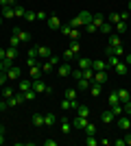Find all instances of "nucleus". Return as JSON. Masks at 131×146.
<instances>
[{
  "label": "nucleus",
  "instance_id": "f257e3e1",
  "mask_svg": "<svg viewBox=\"0 0 131 146\" xmlns=\"http://www.w3.org/2000/svg\"><path fill=\"white\" fill-rule=\"evenodd\" d=\"M81 52V44H79V39L76 42L70 44V48H66V52H63V59H72V57H76Z\"/></svg>",
  "mask_w": 131,
  "mask_h": 146
},
{
  "label": "nucleus",
  "instance_id": "f03ea898",
  "mask_svg": "<svg viewBox=\"0 0 131 146\" xmlns=\"http://www.w3.org/2000/svg\"><path fill=\"white\" fill-rule=\"evenodd\" d=\"M33 90L37 92V94H50V92H53L48 85H46V81H44V79H35V81H33Z\"/></svg>",
  "mask_w": 131,
  "mask_h": 146
},
{
  "label": "nucleus",
  "instance_id": "7ed1b4c3",
  "mask_svg": "<svg viewBox=\"0 0 131 146\" xmlns=\"http://www.w3.org/2000/svg\"><path fill=\"white\" fill-rule=\"evenodd\" d=\"M72 129L74 131H83V129L87 127V122H90V118H81V116H76V118H72Z\"/></svg>",
  "mask_w": 131,
  "mask_h": 146
},
{
  "label": "nucleus",
  "instance_id": "20e7f679",
  "mask_svg": "<svg viewBox=\"0 0 131 146\" xmlns=\"http://www.w3.org/2000/svg\"><path fill=\"white\" fill-rule=\"evenodd\" d=\"M57 74H59L61 79L70 76V74H72V66H70L68 61H66V63H59V66H57Z\"/></svg>",
  "mask_w": 131,
  "mask_h": 146
},
{
  "label": "nucleus",
  "instance_id": "39448f33",
  "mask_svg": "<svg viewBox=\"0 0 131 146\" xmlns=\"http://www.w3.org/2000/svg\"><path fill=\"white\" fill-rule=\"evenodd\" d=\"M116 120H118V127L122 129V131H129V129H131V116L122 113V116H118Z\"/></svg>",
  "mask_w": 131,
  "mask_h": 146
},
{
  "label": "nucleus",
  "instance_id": "423d86ee",
  "mask_svg": "<svg viewBox=\"0 0 131 146\" xmlns=\"http://www.w3.org/2000/svg\"><path fill=\"white\" fill-rule=\"evenodd\" d=\"M20 76H22V70H20L18 66H11L7 70V79L9 81H20Z\"/></svg>",
  "mask_w": 131,
  "mask_h": 146
},
{
  "label": "nucleus",
  "instance_id": "0eeeda50",
  "mask_svg": "<svg viewBox=\"0 0 131 146\" xmlns=\"http://www.w3.org/2000/svg\"><path fill=\"white\" fill-rule=\"evenodd\" d=\"M46 22H48V29L50 31H59V29H61V20H59V15H50Z\"/></svg>",
  "mask_w": 131,
  "mask_h": 146
},
{
  "label": "nucleus",
  "instance_id": "6e6552de",
  "mask_svg": "<svg viewBox=\"0 0 131 146\" xmlns=\"http://www.w3.org/2000/svg\"><path fill=\"white\" fill-rule=\"evenodd\" d=\"M76 105H79V100H68V98H63L59 107H61L63 111H72V109H76Z\"/></svg>",
  "mask_w": 131,
  "mask_h": 146
},
{
  "label": "nucleus",
  "instance_id": "1a4fd4ad",
  "mask_svg": "<svg viewBox=\"0 0 131 146\" xmlns=\"http://www.w3.org/2000/svg\"><path fill=\"white\" fill-rule=\"evenodd\" d=\"M94 81L100 83V85H105V83H107V72H105V70H96V72H94Z\"/></svg>",
  "mask_w": 131,
  "mask_h": 146
},
{
  "label": "nucleus",
  "instance_id": "9d476101",
  "mask_svg": "<svg viewBox=\"0 0 131 146\" xmlns=\"http://www.w3.org/2000/svg\"><path fill=\"white\" fill-rule=\"evenodd\" d=\"M100 92H103V85H100V83H96V81H92V85H90V94H92L94 98H98Z\"/></svg>",
  "mask_w": 131,
  "mask_h": 146
},
{
  "label": "nucleus",
  "instance_id": "9b49d317",
  "mask_svg": "<svg viewBox=\"0 0 131 146\" xmlns=\"http://www.w3.org/2000/svg\"><path fill=\"white\" fill-rule=\"evenodd\" d=\"M50 55H53V52H50L48 46H37V59H48Z\"/></svg>",
  "mask_w": 131,
  "mask_h": 146
},
{
  "label": "nucleus",
  "instance_id": "f8f14e48",
  "mask_svg": "<svg viewBox=\"0 0 131 146\" xmlns=\"http://www.w3.org/2000/svg\"><path fill=\"white\" fill-rule=\"evenodd\" d=\"M114 70H116V72H118L120 76H125V74L129 72V66H127L125 61H118V63H116V66H114Z\"/></svg>",
  "mask_w": 131,
  "mask_h": 146
},
{
  "label": "nucleus",
  "instance_id": "ddd939ff",
  "mask_svg": "<svg viewBox=\"0 0 131 146\" xmlns=\"http://www.w3.org/2000/svg\"><path fill=\"white\" fill-rule=\"evenodd\" d=\"M76 116H81V118H90V107H85V105H81V103H79V105H76Z\"/></svg>",
  "mask_w": 131,
  "mask_h": 146
},
{
  "label": "nucleus",
  "instance_id": "4468645a",
  "mask_svg": "<svg viewBox=\"0 0 131 146\" xmlns=\"http://www.w3.org/2000/svg\"><path fill=\"white\" fill-rule=\"evenodd\" d=\"M100 120L105 122V124H109V122L116 120V116H114V111H112V109H107V111H103V113H100Z\"/></svg>",
  "mask_w": 131,
  "mask_h": 146
},
{
  "label": "nucleus",
  "instance_id": "2eb2a0df",
  "mask_svg": "<svg viewBox=\"0 0 131 146\" xmlns=\"http://www.w3.org/2000/svg\"><path fill=\"white\" fill-rule=\"evenodd\" d=\"M33 87V81L31 79H20V83H18V90L20 92H26V90H31Z\"/></svg>",
  "mask_w": 131,
  "mask_h": 146
},
{
  "label": "nucleus",
  "instance_id": "dca6fc26",
  "mask_svg": "<svg viewBox=\"0 0 131 146\" xmlns=\"http://www.w3.org/2000/svg\"><path fill=\"white\" fill-rule=\"evenodd\" d=\"M13 35H18L22 44H26V42H29V37H31L29 33H26V31H22V29H13Z\"/></svg>",
  "mask_w": 131,
  "mask_h": 146
},
{
  "label": "nucleus",
  "instance_id": "f3484780",
  "mask_svg": "<svg viewBox=\"0 0 131 146\" xmlns=\"http://www.w3.org/2000/svg\"><path fill=\"white\" fill-rule=\"evenodd\" d=\"M55 122H57V116L53 113V111H48V113H44V124H46V127H53Z\"/></svg>",
  "mask_w": 131,
  "mask_h": 146
},
{
  "label": "nucleus",
  "instance_id": "a211bd4d",
  "mask_svg": "<svg viewBox=\"0 0 131 146\" xmlns=\"http://www.w3.org/2000/svg\"><path fill=\"white\" fill-rule=\"evenodd\" d=\"M114 29H116V33H118V35H122V33H127V29H129V22H122V20H120V22H116V24H114Z\"/></svg>",
  "mask_w": 131,
  "mask_h": 146
},
{
  "label": "nucleus",
  "instance_id": "6ab92c4d",
  "mask_svg": "<svg viewBox=\"0 0 131 146\" xmlns=\"http://www.w3.org/2000/svg\"><path fill=\"white\" fill-rule=\"evenodd\" d=\"M31 124L33 127H44V113H33Z\"/></svg>",
  "mask_w": 131,
  "mask_h": 146
},
{
  "label": "nucleus",
  "instance_id": "aec40b11",
  "mask_svg": "<svg viewBox=\"0 0 131 146\" xmlns=\"http://www.w3.org/2000/svg\"><path fill=\"white\" fill-rule=\"evenodd\" d=\"M107 103H109V107H114V105H122L118 98V92H112L109 96H107Z\"/></svg>",
  "mask_w": 131,
  "mask_h": 146
},
{
  "label": "nucleus",
  "instance_id": "412c9836",
  "mask_svg": "<svg viewBox=\"0 0 131 146\" xmlns=\"http://www.w3.org/2000/svg\"><path fill=\"white\" fill-rule=\"evenodd\" d=\"M107 20V15H103V13H92V24H96V26H100L103 22Z\"/></svg>",
  "mask_w": 131,
  "mask_h": 146
},
{
  "label": "nucleus",
  "instance_id": "4be33fe9",
  "mask_svg": "<svg viewBox=\"0 0 131 146\" xmlns=\"http://www.w3.org/2000/svg\"><path fill=\"white\" fill-rule=\"evenodd\" d=\"M92 70H94V72H96V70H107V61H103V59L92 61Z\"/></svg>",
  "mask_w": 131,
  "mask_h": 146
},
{
  "label": "nucleus",
  "instance_id": "5701e85b",
  "mask_svg": "<svg viewBox=\"0 0 131 146\" xmlns=\"http://www.w3.org/2000/svg\"><path fill=\"white\" fill-rule=\"evenodd\" d=\"M70 131H72V122H70L68 118H63V120H61V133H63V135H68Z\"/></svg>",
  "mask_w": 131,
  "mask_h": 146
},
{
  "label": "nucleus",
  "instance_id": "b1692460",
  "mask_svg": "<svg viewBox=\"0 0 131 146\" xmlns=\"http://www.w3.org/2000/svg\"><path fill=\"white\" fill-rule=\"evenodd\" d=\"M98 31H100V33H103V35H109V33H112V31H114V24H109V22H107V20H105V22H103V24L98 26Z\"/></svg>",
  "mask_w": 131,
  "mask_h": 146
},
{
  "label": "nucleus",
  "instance_id": "393cba45",
  "mask_svg": "<svg viewBox=\"0 0 131 146\" xmlns=\"http://www.w3.org/2000/svg\"><path fill=\"white\" fill-rule=\"evenodd\" d=\"M118 98H120V103L125 105L127 100H131V92L129 90H118Z\"/></svg>",
  "mask_w": 131,
  "mask_h": 146
},
{
  "label": "nucleus",
  "instance_id": "a878e982",
  "mask_svg": "<svg viewBox=\"0 0 131 146\" xmlns=\"http://www.w3.org/2000/svg\"><path fill=\"white\" fill-rule=\"evenodd\" d=\"M107 46H112V48H118V46H122V39H120L118 35H109V44Z\"/></svg>",
  "mask_w": 131,
  "mask_h": 146
},
{
  "label": "nucleus",
  "instance_id": "bb28decb",
  "mask_svg": "<svg viewBox=\"0 0 131 146\" xmlns=\"http://www.w3.org/2000/svg\"><path fill=\"white\" fill-rule=\"evenodd\" d=\"M79 68H81V70L92 68V59H87V57H79Z\"/></svg>",
  "mask_w": 131,
  "mask_h": 146
},
{
  "label": "nucleus",
  "instance_id": "cd10ccee",
  "mask_svg": "<svg viewBox=\"0 0 131 146\" xmlns=\"http://www.w3.org/2000/svg\"><path fill=\"white\" fill-rule=\"evenodd\" d=\"M79 18H81L83 26H85V24H90V22H92V13H90V11H81V13H79Z\"/></svg>",
  "mask_w": 131,
  "mask_h": 146
},
{
  "label": "nucleus",
  "instance_id": "c85d7f7f",
  "mask_svg": "<svg viewBox=\"0 0 131 146\" xmlns=\"http://www.w3.org/2000/svg\"><path fill=\"white\" fill-rule=\"evenodd\" d=\"M22 94H24V100H31V103L37 98V92L33 90V87H31V90H26V92H22Z\"/></svg>",
  "mask_w": 131,
  "mask_h": 146
},
{
  "label": "nucleus",
  "instance_id": "c756f323",
  "mask_svg": "<svg viewBox=\"0 0 131 146\" xmlns=\"http://www.w3.org/2000/svg\"><path fill=\"white\" fill-rule=\"evenodd\" d=\"M15 7H2V18H15Z\"/></svg>",
  "mask_w": 131,
  "mask_h": 146
},
{
  "label": "nucleus",
  "instance_id": "7c9ffc66",
  "mask_svg": "<svg viewBox=\"0 0 131 146\" xmlns=\"http://www.w3.org/2000/svg\"><path fill=\"white\" fill-rule=\"evenodd\" d=\"M85 131V135H96V131H98V127L96 124H92V122H87V127L83 129Z\"/></svg>",
  "mask_w": 131,
  "mask_h": 146
},
{
  "label": "nucleus",
  "instance_id": "2f4dec72",
  "mask_svg": "<svg viewBox=\"0 0 131 146\" xmlns=\"http://www.w3.org/2000/svg\"><path fill=\"white\" fill-rule=\"evenodd\" d=\"M15 57H18V48H7V55H5V59H9V61H13L15 59Z\"/></svg>",
  "mask_w": 131,
  "mask_h": 146
},
{
  "label": "nucleus",
  "instance_id": "473e14b6",
  "mask_svg": "<svg viewBox=\"0 0 131 146\" xmlns=\"http://www.w3.org/2000/svg\"><path fill=\"white\" fill-rule=\"evenodd\" d=\"M85 144H87V146H98L100 140L96 137V135H87V137H85Z\"/></svg>",
  "mask_w": 131,
  "mask_h": 146
},
{
  "label": "nucleus",
  "instance_id": "72a5a7b5",
  "mask_svg": "<svg viewBox=\"0 0 131 146\" xmlns=\"http://www.w3.org/2000/svg\"><path fill=\"white\" fill-rule=\"evenodd\" d=\"M76 83H79V85H76L79 90H90V85H92V81H87V79H79Z\"/></svg>",
  "mask_w": 131,
  "mask_h": 146
},
{
  "label": "nucleus",
  "instance_id": "f704fd0d",
  "mask_svg": "<svg viewBox=\"0 0 131 146\" xmlns=\"http://www.w3.org/2000/svg\"><path fill=\"white\" fill-rule=\"evenodd\" d=\"M118 61H120V57H116V55H107V68H114Z\"/></svg>",
  "mask_w": 131,
  "mask_h": 146
},
{
  "label": "nucleus",
  "instance_id": "c9c22d12",
  "mask_svg": "<svg viewBox=\"0 0 131 146\" xmlns=\"http://www.w3.org/2000/svg\"><path fill=\"white\" fill-rule=\"evenodd\" d=\"M63 98H68V100H76V90H74V87L66 90V96H63Z\"/></svg>",
  "mask_w": 131,
  "mask_h": 146
},
{
  "label": "nucleus",
  "instance_id": "e433bc0d",
  "mask_svg": "<svg viewBox=\"0 0 131 146\" xmlns=\"http://www.w3.org/2000/svg\"><path fill=\"white\" fill-rule=\"evenodd\" d=\"M109 109L114 111V116L118 118V116H122V113H125V109H122V105H114V107H109Z\"/></svg>",
  "mask_w": 131,
  "mask_h": 146
},
{
  "label": "nucleus",
  "instance_id": "4c0bfd02",
  "mask_svg": "<svg viewBox=\"0 0 131 146\" xmlns=\"http://www.w3.org/2000/svg\"><path fill=\"white\" fill-rule=\"evenodd\" d=\"M107 22H109V24H116V22H120V13H109V15H107Z\"/></svg>",
  "mask_w": 131,
  "mask_h": 146
},
{
  "label": "nucleus",
  "instance_id": "58836bf2",
  "mask_svg": "<svg viewBox=\"0 0 131 146\" xmlns=\"http://www.w3.org/2000/svg\"><path fill=\"white\" fill-rule=\"evenodd\" d=\"M13 11H15V18H24V13H26V9L22 5H15V9H13Z\"/></svg>",
  "mask_w": 131,
  "mask_h": 146
},
{
  "label": "nucleus",
  "instance_id": "ea45409f",
  "mask_svg": "<svg viewBox=\"0 0 131 146\" xmlns=\"http://www.w3.org/2000/svg\"><path fill=\"white\" fill-rule=\"evenodd\" d=\"M70 26H72V29H81V26H83L81 18H79V15H76V18H72V20H70Z\"/></svg>",
  "mask_w": 131,
  "mask_h": 146
},
{
  "label": "nucleus",
  "instance_id": "a19ab883",
  "mask_svg": "<svg viewBox=\"0 0 131 146\" xmlns=\"http://www.w3.org/2000/svg\"><path fill=\"white\" fill-rule=\"evenodd\" d=\"M53 70H55V68L50 66V61L46 59V61H44V63H42V72H44V74H48V72H53Z\"/></svg>",
  "mask_w": 131,
  "mask_h": 146
},
{
  "label": "nucleus",
  "instance_id": "79ce46f5",
  "mask_svg": "<svg viewBox=\"0 0 131 146\" xmlns=\"http://www.w3.org/2000/svg\"><path fill=\"white\" fill-rule=\"evenodd\" d=\"M11 96H13V87H2V98H5V100H9Z\"/></svg>",
  "mask_w": 131,
  "mask_h": 146
},
{
  "label": "nucleus",
  "instance_id": "37998d69",
  "mask_svg": "<svg viewBox=\"0 0 131 146\" xmlns=\"http://www.w3.org/2000/svg\"><path fill=\"white\" fill-rule=\"evenodd\" d=\"M48 61H50V66L55 68V70H57V66L61 63V59H59V57H57V55H50V57H48Z\"/></svg>",
  "mask_w": 131,
  "mask_h": 146
},
{
  "label": "nucleus",
  "instance_id": "c03bdc74",
  "mask_svg": "<svg viewBox=\"0 0 131 146\" xmlns=\"http://www.w3.org/2000/svg\"><path fill=\"white\" fill-rule=\"evenodd\" d=\"M83 79H87V81H94V70H92V68L83 70Z\"/></svg>",
  "mask_w": 131,
  "mask_h": 146
},
{
  "label": "nucleus",
  "instance_id": "a18cd8bd",
  "mask_svg": "<svg viewBox=\"0 0 131 146\" xmlns=\"http://www.w3.org/2000/svg\"><path fill=\"white\" fill-rule=\"evenodd\" d=\"M9 44H11L13 48H18V46H22V42H20L18 35H11V39H9Z\"/></svg>",
  "mask_w": 131,
  "mask_h": 146
},
{
  "label": "nucleus",
  "instance_id": "49530a36",
  "mask_svg": "<svg viewBox=\"0 0 131 146\" xmlns=\"http://www.w3.org/2000/svg\"><path fill=\"white\" fill-rule=\"evenodd\" d=\"M26 59H37V46L29 48V55H26Z\"/></svg>",
  "mask_w": 131,
  "mask_h": 146
},
{
  "label": "nucleus",
  "instance_id": "de8ad7c7",
  "mask_svg": "<svg viewBox=\"0 0 131 146\" xmlns=\"http://www.w3.org/2000/svg\"><path fill=\"white\" fill-rule=\"evenodd\" d=\"M15 0H0V7H15Z\"/></svg>",
  "mask_w": 131,
  "mask_h": 146
},
{
  "label": "nucleus",
  "instance_id": "09e8293b",
  "mask_svg": "<svg viewBox=\"0 0 131 146\" xmlns=\"http://www.w3.org/2000/svg\"><path fill=\"white\" fill-rule=\"evenodd\" d=\"M85 31H87V33H96V31H98V26L90 22V24H85Z\"/></svg>",
  "mask_w": 131,
  "mask_h": 146
},
{
  "label": "nucleus",
  "instance_id": "8fccbe9b",
  "mask_svg": "<svg viewBox=\"0 0 131 146\" xmlns=\"http://www.w3.org/2000/svg\"><path fill=\"white\" fill-rule=\"evenodd\" d=\"M24 20H29V22L37 20V18H35V11H26V13H24Z\"/></svg>",
  "mask_w": 131,
  "mask_h": 146
},
{
  "label": "nucleus",
  "instance_id": "3c124183",
  "mask_svg": "<svg viewBox=\"0 0 131 146\" xmlns=\"http://www.w3.org/2000/svg\"><path fill=\"white\" fill-rule=\"evenodd\" d=\"M114 55H116V57H122V55H127V52H125L122 46H118V48H114Z\"/></svg>",
  "mask_w": 131,
  "mask_h": 146
},
{
  "label": "nucleus",
  "instance_id": "603ef678",
  "mask_svg": "<svg viewBox=\"0 0 131 146\" xmlns=\"http://www.w3.org/2000/svg\"><path fill=\"white\" fill-rule=\"evenodd\" d=\"M72 76H74L76 81H79V79H83V70H81V68H79V70H72Z\"/></svg>",
  "mask_w": 131,
  "mask_h": 146
},
{
  "label": "nucleus",
  "instance_id": "864d4df0",
  "mask_svg": "<svg viewBox=\"0 0 131 146\" xmlns=\"http://www.w3.org/2000/svg\"><path fill=\"white\" fill-rule=\"evenodd\" d=\"M120 20H122V22H129V20H131V13L129 11H122V13H120Z\"/></svg>",
  "mask_w": 131,
  "mask_h": 146
},
{
  "label": "nucleus",
  "instance_id": "5fc2aeb1",
  "mask_svg": "<svg viewBox=\"0 0 131 146\" xmlns=\"http://www.w3.org/2000/svg\"><path fill=\"white\" fill-rule=\"evenodd\" d=\"M122 109H125V113H127V116H131V100H127V103L122 105Z\"/></svg>",
  "mask_w": 131,
  "mask_h": 146
},
{
  "label": "nucleus",
  "instance_id": "6e6d98bb",
  "mask_svg": "<svg viewBox=\"0 0 131 146\" xmlns=\"http://www.w3.org/2000/svg\"><path fill=\"white\" fill-rule=\"evenodd\" d=\"M7 72H0V87H5V83H7Z\"/></svg>",
  "mask_w": 131,
  "mask_h": 146
},
{
  "label": "nucleus",
  "instance_id": "4d7b16f0",
  "mask_svg": "<svg viewBox=\"0 0 131 146\" xmlns=\"http://www.w3.org/2000/svg\"><path fill=\"white\" fill-rule=\"evenodd\" d=\"M35 18H37V20H48V15H46V11H37V13H35Z\"/></svg>",
  "mask_w": 131,
  "mask_h": 146
},
{
  "label": "nucleus",
  "instance_id": "13d9d810",
  "mask_svg": "<svg viewBox=\"0 0 131 146\" xmlns=\"http://www.w3.org/2000/svg\"><path fill=\"white\" fill-rule=\"evenodd\" d=\"M112 144H114V146H127V144H125V137H122V140H114Z\"/></svg>",
  "mask_w": 131,
  "mask_h": 146
},
{
  "label": "nucleus",
  "instance_id": "bf43d9fd",
  "mask_svg": "<svg viewBox=\"0 0 131 146\" xmlns=\"http://www.w3.org/2000/svg\"><path fill=\"white\" fill-rule=\"evenodd\" d=\"M125 144H127V146H131V133H127V135H125Z\"/></svg>",
  "mask_w": 131,
  "mask_h": 146
},
{
  "label": "nucleus",
  "instance_id": "052dcab7",
  "mask_svg": "<svg viewBox=\"0 0 131 146\" xmlns=\"http://www.w3.org/2000/svg\"><path fill=\"white\" fill-rule=\"evenodd\" d=\"M44 144H46V146H55L57 142H55V140H44Z\"/></svg>",
  "mask_w": 131,
  "mask_h": 146
},
{
  "label": "nucleus",
  "instance_id": "680f3d73",
  "mask_svg": "<svg viewBox=\"0 0 131 146\" xmlns=\"http://www.w3.org/2000/svg\"><path fill=\"white\" fill-rule=\"evenodd\" d=\"M125 63H127V66H131V52H129V55L125 57Z\"/></svg>",
  "mask_w": 131,
  "mask_h": 146
},
{
  "label": "nucleus",
  "instance_id": "e2e57ef3",
  "mask_svg": "<svg viewBox=\"0 0 131 146\" xmlns=\"http://www.w3.org/2000/svg\"><path fill=\"white\" fill-rule=\"evenodd\" d=\"M5 142H7V137H5V133H0V146L5 144Z\"/></svg>",
  "mask_w": 131,
  "mask_h": 146
},
{
  "label": "nucleus",
  "instance_id": "0e129e2a",
  "mask_svg": "<svg viewBox=\"0 0 131 146\" xmlns=\"http://www.w3.org/2000/svg\"><path fill=\"white\" fill-rule=\"evenodd\" d=\"M5 55H7V50H5V48H0V59H5Z\"/></svg>",
  "mask_w": 131,
  "mask_h": 146
},
{
  "label": "nucleus",
  "instance_id": "69168bd1",
  "mask_svg": "<svg viewBox=\"0 0 131 146\" xmlns=\"http://www.w3.org/2000/svg\"><path fill=\"white\" fill-rule=\"evenodd\" d=\"M127 11H129V13H131V0H129V5H127Z\"/></svg>",
  "mask_w": 131,
  "mask_h": 146
},
{
  "label": "nucleus",
  "instance_id": "338daca9",
  "mask_svg": "<svg viewBox=\"0 0 131 146\" xmlns=\"http://www.w3.org/2000/svg\"><path fill=\"white\" fill-rule=\"evenodd\" d=\"M0 26H2V15H0Z\"/></svg>",
  "mask_w": 131,
  "mask_h": 146
}]
</instances>
